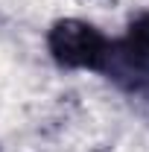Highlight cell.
Listing matches in <instances>:
<instances>
[{"label":"cell","instance_id":"6da1fadb","mask_svg":"<svg viewBox=\"0 0 149 152\" xmlns=\"http://www.w3.org/2000/svg\"><path fill=\"white\" fill-rule=\"evenodd\" d=\"M47 47L56 64L67 70H108L114 41H108L88 20L67 18L53 23L47 35Z\"/></svg>","mask_w":149,"mask_h":152},{"label":"cell","instance_id":"7a4b0ae2","mask_svg":"<svg viewBox=\"0 0 149 152\" xmlns=\"http://www.w3.org/2000/svg\"><path fill=\"white\" fill-rule=\"evenodd\" d=\"M108 67H117L123 76H131L137 82L149 79V12L140 15L129 26L126 38L111 47V61Z\"/></svg>","mask_w":149,"mask_h":152}]
</instances>
